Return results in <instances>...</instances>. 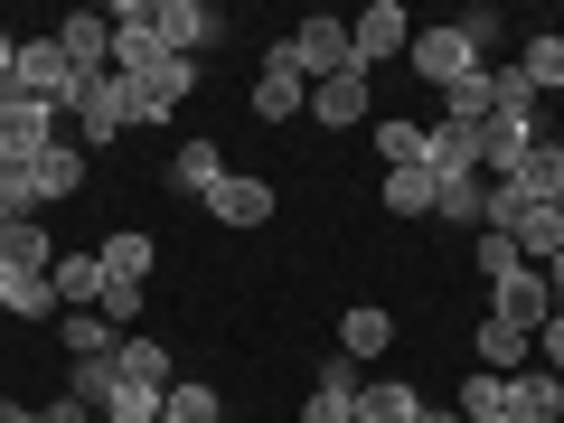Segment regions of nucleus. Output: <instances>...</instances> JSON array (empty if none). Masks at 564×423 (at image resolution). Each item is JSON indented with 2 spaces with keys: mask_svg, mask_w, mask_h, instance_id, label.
<instances>
[{
  "mask_svg": "<svg viewBox=\"0 0 564 423\" xmlns=\"http://www.w3.org/2000/svg\"><path fill=\"white\" fill-rule=\"evenodd\" d=\"M489 321L527 329V339H536V329L555 321V292H545V263H518V273H499V282H489Z\"/></svg>",
  "mask_w": 564,
  "mask_h": 423,
  "instance_id": "f03ea898",
  "label": "nucleus"
},
{
  "mask_svg": "<svg viewBox=\"0 0 564 423\" xmlns=\"http://www.w3.org/2000/svg\"><path fill=\"white\" fill-rule=\"evenodd\" d=\"M386 217H433V170H386Z\"/></svg>",
  "mask_w": 564,
  "mask_h": 423,
  "instance_id": "f704fd0d",
  "label": "nucleus"
},
{
  "mask_svg": "<svg viewBox=\"0 0 564 423\" xmlns=\"http://www.w3.org/2000/svg\"><path fill=\"white\" fill-rule=\"evenodd\" d=\"M489 236L518 245V263H555V254H564V217H555V207H518V217L489 226Z\"/></svg>",
  "mask_w": 564,
  "mask_h": 423,
  "instance_id": "f3484780",
  "label": "nucleus"
},
{
  "mask_svg": "<svg viewBox=\"0 0 564 423\" xmlns=\"http://www.w3.org/2000/svg\"><path fill=\"white\" fill-rule=\"evenodd\" d=\"M555 151H564V132H555Z\"/></svg>",
  "mask_w": 564,
  "mask_h": 423,
  "instance_id": "3c124183",
  "label": "nucleus"
},
{
  "mask_svg": "<svg viewBox=\"0 0 564 423\" xmlns=\"http://www.w3.org/2000/svg\"><path fill=\"white\" fill-rule=\"evenodd\" d=\"M161 395H170V386H132V377H122L113 404H104V423H161Z\"/></svg>",
  "mask_w": 564,
  "mask_h": 423,
  "instance_id": "e433bc0d",
  "label": "nucleus"
},
{
  "mask_svg": "<svg viewBox=\"0 0 564 423\" xmlns=\"http://www.w3.org/2000/svg\"><path fill=\"white\" fill-rule=\"evenodd\" d=\"M57 47H66L76 76H113V20H104V10H66V20H57Z\"/></svg>",
  "mask_w": 564,
  "mask_h": 423,
  "instance_id": "9d476101",
  "label": "nucleus"
},
{
  "mask_svg": "<svg viewBox=\"0 0 564 423\" xmlns=\"http://www.w3.org/2000/svg\"><path fill=\"white\" fill-rule=\"evenodd\" d=\"M39 423H95V404H76V395H57V404H39Z\"/></svg>",
  "mask_w": 564,
  "mask_h": 423,
  "instance_id": "c03bdc74",
  "label": "nucleus"
},
{
  "mask_svg": "<svg viewBox=\"0 0 564 423\" xmlns=\"http://www.w3.org/2000/svg\"><path fill=\"white\" fill-rule=\"evenodd\" d=\"M151 254H161V245L141 236V226H122V236H104V245H95L104 282H141V273H151Z\"/></svg>",
  "mask_w": 564,
  "mask_h": 423,
  "instance_id": "393cba45",
  "label": "nucleus"
},
{
  "mask_svg": "<svg viewBox=\"0 0 564 423\" xmlns=\"http://www.w3.org/2000/svg\"><path fill=\"white\" fill-rule=\"evenodd\" d=\"M29 217H39V198H29V170L0 161V226H29Z\"/></svg>",
  "mask_w": 564,
  "mask_h": 423,
  "instance_id": "58836bf2",
  "label": "nucleus"
},
{
  "mask_svg": "<svg viewBox=\"0 0 564 423\" xmlns=\"http://www.w3.org/2000/svg\"><path fill=\"white\" fill-rule=\"evenodd\" d=\"M104 20H113V76H122V85H141L151 66H161V39H151V0H113Z\"/></svg>",
  "mask_w": 564,
  "mask_h": 423,
  "instance_id": "39448f33",
  "label": "nucleus"
},
{
  "mask_svg": "<svg viewBox=\"0 0 564 423\" xmlns=\"http://www.w3.org/2000/svg\"><path fill=\"white\" fill-rule=\"evenodd\" d=\"M536 141H545L536 122H508V113H499V122L480 132V180H508V170H518L527 151H536Z\"/></svg>",
  "mask_w": 564,
  "mask_h": 423,
  "instance_id": "6ab92c4d",
  "label": "nucleus"
},
{
  "mask_svg": "<svg viewBox=\"0 0 564 423\" xmlns=\"http://www.w3.org/2000/svg\"><path fill=\"white\" fill-rule=\"evenodd\" d=\"M452 29H462V39H470V57H480V66H499V47H508V20H499V10H489V0H470V10H462V20H452Z\"/></svg>",
  "mask_w": 564,
  "mask_h": 423,
  "instance_id": "473e14b6",
  "label": "nucleus"
},
{
  "mask_svg": "<svg viewBox=\"0 0 564 423\" xmlns=\"http://www.w3.org/2000/svg\"><path fill=\"white\" fill-rule=\"evenodd\" d=\"M480 423H508V414H480Z\"/></svg>",
  "mask_w": 564,
  "mask_h": 423,
  "instance_id": "8fccbe9b",
  "label": "nucleus"
},
{
  "mask_svg": "<svg viewBox=\"0 0 564 423\" xmlns=\"http://www.w3.org/2000/svg\"><path fill=\"white\" fill-rule=\"evenodd\" d=\"M536 367H555V377H564V311L536 329Z\"/></svg>",
  "mask_w": 564,
  "mask_h": 423,
  "instance_id": "79ce46f5",
  "label": "nucleus"
},
{
  "mask_svg": "<svg viewBox=\"0 0 564 423\" xmlns=\"http://www.w3.org/2000/svg\"><path fill=\"white\" fill-rule=\"evenodd\" d=\"M367 76H329V85H311V122H329V132H348V122H367Z\"/></svg>",
  "mask_w": 564,
  "mask_h": 423,
  "instance_id": "412c9836",
  "label": "nucleus"
},
{
  "mask_svg": "<svg viewBox=\"0 0 564 423\" xmlns=\"http://www.w3.org/2000/svg\"><path fill=\"white\" fill-rule=\"evenodd\" d=\"M76 188H85V151H76V141H47L39 161H29V198H39V217H47V207H66Z\"/></svg>",
  "mask_w": 564,
  "mask_h": 423,
  "instance_id": "ddd939ff",
  "label": "nucleus"
},
{
  "mask_svg": "<svg viewBox=\"0 0 564 423\" xmlns=\"http://www.w3.org/2000/svg\"><path fill=\"white\" fill-rule=\"evenodd\" d=\"M423 170H433V180H480V132H470V122H423Z\"/></svg>",
  "mask_w": 564,
  "mask_h": 423,
  "instance_id": "9b49d317",
  "label": "nucleus"
},
{
  "mask_svg": "<svg viewBox=\"0 0 564 423\" xmlns=\"http://www.w3.org/2000/svg\"><path fill=\"white\" fill-rule=\"evenodd\" d=\"M508 423H564V377L555 367H518L508 377Z\"/></svg>",
  "mask_w": 564,
  "mask_h": 423,
  "instance_id": "dca6fc26",
  "label": "nucleus"
},
{
  "mask_svg": "<svg viewBox=\"0 0 564 423\" xmlns=\"http://www.w3.org/2000/svg\"><path fill=\"white\" fill-rule=\"evenodd\" d=\"M122 377H132V386H180V367H170L161 339H141V329H132V339H122Z\"/></svg>",
  "mask_w": 564,
  "mask_h": 423,
  "instance_id": "2f4dec72",
  "label": "nucleus"
},
{
  "mask_svg": "<svg viewBox=\"0 0 564 423\" xmlns=\"http://www.w3.org/2000/svg\"><path fill=\"white\" fill-rule=\"evenodd\" d=\"M518 76L536 85V95H555V85H564V29H536V39L518 47Z\"/></svg>",
  "mask_w": 564,
  "mask_h": 423,
  "instance_id": "c756f323",
  "label": "nucleus"
},
{
  "mask_svg": "<svg viewBox=\"0 0 564 423\" xmlns=\"http://www.w3.org/2000/svg\"><path fill=\"white\" fill-rule=\"evenodd\" d=\"M57 339H66V358H113V348H122V329L104 321V311H66V321H57Z\"/></svg>",
  "mask_w": 564,
  "mask_h": 423,
  "instance_id": "cd10ccee",
  "label": "nucleus"
},
{
  "mask_svg": "<svg viewBox=\"0 0 564 423\" xmlns=\"http://www.w3.org/2000/svg\"><path fill=\"white\" fill-rule=\"evenodd\" d=\"M217 414H226V404H217V386H207V377H180L161 395V423H217Z\"/></svg>",
  "mask_w": 564,
  "mask_h": 423,
  "instance_id": "7c9ffc66",
  "label": "nucleus"
},
{
  "mask_svg": "<svg viewBox=\"0 0 564 423\" xmlns=\"http://www.w3.org/2000/svg\"><path fill=\"white\" fill-rule=\"evenodd\" d=\"M545 292H555V311H564V254H555V263H545Z\"/></svg>",
  "mask_w": 564,
  "mask_h": 423,
  "instance_id": "a18cd8bd",
  "label": "nucleus"
},
{
  "mask_svg": "<svg viewBox=\"0 0 564 423\" xmlns=\"http://www.w3.org/2000/svg\"><path fill=\"white\" fill-rule=\"evenodd\" d=\"M302 423H358V395H339V386H311Z\"/></svg>",
  "mask_w": 564,
  "mask_h": 423,
  "instance_id": "a19ab883",
  "label": "nucleus"
},
{
  "mask_svg": "<svg viewBox=\"0 0 564 423\" xmlns=\"http://www.w3.org/2000/svg\"><path fill=\"white\" fill-rule=\"evenodd\" d=\"M76 132H85V151H95V141H122V132H132V85H122V76H85Z\"/></svg>",
  "mask_w": 564,
  "mask_h": 423,
  "instance_id": "0eeeda50",
  "label": "nucleus"
},
{
  "mask_svg": "<svg viewBox=\"0 0 564 423\" xmlns=\"http://www.w3.org/2000/svg\"><path fill=\"white\" fill-rule=\"evenodd\" d=\"M377 161H386V170H423V122L386 113V122H377Z\"/></svg>",
  "mask_w": 564,
  "mask_h": 423,
  "instance_id": "72a5a7b5",
  "label": "nucleus"
},
{
  "mask_svg": "<svg viewBox=\"0 0 564 423\" xmlns=\"http://www.w3.org/2000/svg\"><path fill=\"white\" fill-rule=\"evenodd\" d=\"M47 141H57V113H47V104H29L20 85H10V95H0V161L10 170H29L47 151Z\"/></svg>",
  "mask_w": 564,
  "mask_h": 423,
  "instance_id": "7ed1b4c3",
  "label": "nucleus"
},
{
  "mask_svg": "<svg viewBox=\"0 0 564 423\" xmlns=\"http://www.w3.org/2000/svg\"><path fill=\"white\" fill-rule=\"evenodd\" d=\"M188 95H198V57H161L151 76L132 85V122H170Z\"/></svg>",
  "mask_w": 564,
  "mask_h": 423,
  "instance_id": "1a4fd4ad",
  "label": "nucleus"
},
{
  "mask_svg": "<svg viewBox=\"0 0 564 423\" xmlns=\"http://www.w3.org/2000/svg\"><path fill=\"white\" fill-rule=\"evenodd\" d=\"M358 423H423V395L404 377H377V386H358Z\"/></svg>",
  "mask_w": 564,
  "mask_h": 423,
  "instance_id": "b1692460",
  "label": "nucleus"
},
{
  "mask_svg": "<svg viewBox=\"0 0 564 423\" xmlns=\"http://www.w3.org/2000/svg\"><path fill=\"white\" fill-rule=\"evenodd\" d=\"M273 57L292 66L302 85H329V76H367V66H358V47H348V20H329V10H311V20L292 29V39L273 47Z\"/></svg>",
  "mask_w": 564,
  "mask_h": 423,
  "instance_id": "f257e3e1",
  "label": "nucleus"
},
{
  "mask_svg": "<svg viewBox=\"0 0 564 423\" xmlns=\"http://www.w3.org/2000/svg\"><path fill=\"white\" fill-rule=\"evenodd\" d=\"M348 47H358V66H386L414 47V20H404V0H367L358 20H348Z\"/></svg>",
  "mask_w": 564,
  "mask_h": 423,
  "instance_id": "423d86ee",
  "label": "nucleus"
},
{
  "mask_svg": "<svg viewBox=\"0 0 564 423\" xmlns=\"http://www.w3.org/2000/svg\"><path fill=\"white\" fill-rule=\"evenodd\" d=\"M404 66H414V76L433 85V95H443V85H462L470 66H480V57H470V39H462V29H414V47H404Z\"/></svg>",
  "mask_w": 564,
  "mask_h": 423,
  "instance_id": "6e6552de",
  "label": "nucleus"
},
{
  "mask_svg": "<svg viewBox=\"0 0 564 423\" xmlns=\"http://www.w3.org/2000/svg\"><path fill=\"white\" fill-rule=\"evenodd\" d=\"M433 217L462 226V236H480L489 226V180H433Z\"/></svg>",
  "mask_w": 564,
  "mask_h": 423,
  "instance_id": "4be33fe9",
  "label": "nucleus"
},
{
  "mask_svg": "<svg viewBox=\"0 0 564 423\" xmlns=\"http://www.w3.org/2000/svg\"><path fill=\"white\" fill-rule=\"evenodd\" d=\"M113 386H122V348H113V358H66V395H76V404H95V414H104Z\"/></svg>",
  "mask_w": 564,
  "mask_h": 423,
  "instance_id": "bb28decb",
  "label": "nucleus"
},
{
  "mask_svg": "<svg viewBox=\"0 0 564 423\" xmlns=\"http://www.w3.org/2000/svg\"><path fill=\"white\" fill-rule=\"evenodd\" d=\"M423 423H462V404H423Z\"/></svg>",
  "mask_w": 564,
  "mask_h": 423,
  "instance_id": "49530a36",
  "label": "nucleus"
},
{
  "mask_svg": "<svg viewBox=\"0 0 564 423\" xmlns=\"http://www.w3.org/2000/svg\"><path fill=\"white\" fill-rule=\"evenodd\" d=\"M433 113H443V122H470V132H489V122H499V66H470L462 85H443V95H433Z\"/></svg>",
  "mask_w": 564,
  "mask_h": 423,
  "instance_id": "f8f14e48",
  "label": "nucleus"
},
{
  "mask_svg": "<svg viewBox=\"0 0 564 423\" xmlns=\"http://www.w3.org/2000/svg\"><path fill=\"white\" fill-rule=\"evenodd\" d=\"M217 10L207 0H151V39H161V57H198V47H217Z\"/></svg>",
  "mask_w": 564,
  "mask_h": 423,
  "instance_id": "20e7f679",
  "label": "nucleus"
},
{
  "mask_svg": "<svg viewBox=\"0 0 564 423\" xmlns=\"http://www.w3.org/2000/svg\"><path fill=\"white\" fill-rule=\"evenodd\" d=\"M555 217H564V188H555Z\"/></svg>",
  "mask_w": 564,
  "mask_h": 423,
  "instance_id": "09e8293b",
  "label": "nucleus"
},
{
  "mask_svg": "<svg viewBox=\"0 0 564 423\" xmlns=\"http://www.w3.org/2000/svg\"><path fill=\"white\" fill-rule=\"evenodd\" d=\"M207 217H217V226H236V236H254V226L273 217V180H245V170H226V188L207 198Z\"/></svg>",
  "mask_w": 564,
  "mask_h": 423,
  "instance_id": "2eb2a0df",
  "label": "nucleus"
},
{
  "mask_svg": "<svg viewBox=\"0 0 564 423\" xmlns=\"http://www.w3.org/2000/svg\"><path fill=\"white\" fill-rule=\"evenodd\" d=\"M47 282H57L66 311H95V302H104V263H95V254H57V273H47Z\"/></svg>",
  "mask_w": 564,
  "mask_h": 423,
  "instance_id": "c85d7f7f",
  "label": "nucleus"
},
{
  "mask_svg": "<svg viewBox=\"0 0 564 423\" xmlns=\"http://www.w3.org/2000/svg\"><path fill=\"white\" fill-rule=\"evenodd\" d=\"M170 188H180V198H217L226 188V151L217 141H180V151H170Z\"/></svg>",
  "mask_w": 564,
  "mask_h": 423,
  "instance_id": "a211bd4d",
  "label": "nucleus"
},
{
  "mask_svg": "<svg viewBox=\"0 0 564 423\" xmlns=\"http://www.w3.org/2000/svg\"><path fill=\"white\" fill-rule=\"evenodd\" d=\"M0 273H10V282H39V273H57V236H47V217H29V226H0Z\"/></svg>",
  "mask_w": 564,
  "mask_h": 423,
  "instance_id": "4468645a",
  "label": "nucleus"
},
{
  "mask_svg": "<svg viewBox=\"0 0 564 423\" xmlns=\"http://www.w3.org/2000/svg\"><path fill=\"white\" fill-rule=\"evenodd\" d=\"M470 263H480V273L499 282V273H518V245H508V236H489V226H480V236H470Z\"/></svg>",
  "mask_w": 564,
  "mask_h": 423,
  "instance_id": "ea45409f",
  "label": "nucleus"
},
{
  "mask_svg": "<svg viewBox=\"0 0 564 423\" xmlns=\"http://www.w3.org/2000/svg\"><path fill=\"white\" fill-rule=\"evenodd\" d=\"M10 321H66V302H57V282H20V292H10Z\"/></svg>",
  "mask_w": 564,
  "mask_h": 423,
  "instance_id": "4c0bfd02",
  "label": "nucleus"
},
{
  "mask_svg": "<svg viewBox=\"0 0 564 423\" xmlns=\"http://www.w3.org/2000/svg\"><path fill=\"white\" fill-rule=\"evenodd\" d=\"M480 367L489 377H518V367H536V339L508 329V321H480Z\"/></svg>",
  "mask_w": 564,
  "mask_h": 423,
  "instance_id": "a878e982",
  "label": "nucleus"
},
{
  "mask_svg": "<svg viewBox=\"0 0 564 423\" xmlns=\"http://www.w3.org/2000/svg\"><path fill=\"white\" fill-rule=\"evenodd\" d=\"M254 113H263V122H292V113H311V85L292 76L282 57H263V76H254Z\"/></svg>",
  "mask_w": 564,
  "mask_h": 423,
  "instance_id": "aec40b11",
  "label": "nucleus"
},
{
  "mask_svg": "<svg viewBox=\"0 0 564 423\" xmlns=\"http://www.w3.org/2000/svg\"><path fill=\"white\" fill-rule=\"evenodd\" d=\"M10 292H20V282H10V273H0V311H10Z\"/></svg>",
  "mask_w": 564,
  "mask_h": 423,
  "instance_id": "de8ad7c7",
  "label": "nucleus"
},
{
  "mask_svg": "<svg viewBox=\"0 0 564 423\" xmlns=\"http://www.w3.org/2000/svg\"><path fill=\"white\" fill-rule=\"evenodd\" d=\"M452 404H462V423H480V414H508V377L470 367V377H462V395H452Z\"/></svg>",
  "mask_w": 564,
  "mask_h": 423,
  "instance_id": "c9c22d12",
  "label": "nucleus"
},
{
  "mask_svg": "<svg viewBox=\"0 0 564 423\" xmlns=\"http://www.w3.org/2000/svg\"><path fill=\"white\" fill-rule=\"evenodd\" d=\"M311 386H339V395H358V358H321V377Z\"/></svg>",
  "mask_w": 564,
  "mask_h": 423,
  "instance_id": "37998d69",
  "label": "nucleus"
},
{
  "mask_svg": "<svg viewBox=\"0 0 564 423\" xmlns=\"http://www.w3.org/2000/svg\"><path fill=\"white\" fill-rule=\"evenodd\" d=\"M386 348H395V321H386V311L377 302H358V311H348V321H339V358H386Z\"/></svg>",
  "mask_w": 564,
  "mask_h": 423,
  "instance_id": "5701e85b",
  "label": "nucleus"
}]
</instances>
